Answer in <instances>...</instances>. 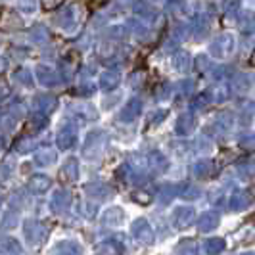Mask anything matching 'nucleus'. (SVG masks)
Instances as JSON below:
<instances>
[{"mask_svg": "<svg viewBox=\"0 0 255 255\" xmlns=\"http://www.w3.org/2000/svg\"><path fill=\"white\" fill-rule=\"evenodd\" d=\"M35 79H37L42 87H46V89H54V87L60 85V77L56 73V69L44 64H38L35 67Z\"/></svg>", "mask_w": 255, "mask_h": 255, "instance_id": "1", "label": "nucleus"}, {"mask_svg": "<svg viewBox=\"0 0 255 255\" xmlns=\"http://www.w3.org/2000/svg\"><path fill=\"white\" fill-rule=\"evenodd\" d=\"M23 234H25V240L29 242V246H38L44 240V230L33 219H27L23 223Z\"/></svg>", "mask_w": 255, "mask_h": 255, "instance_id": "2", "label": "nucleus"}, {"mask_svg": "<svg viewBox=\"0 0 255 255\" xmlns=\"http://www.w3.org/2000/svg\"><path fill=\"white\" fill-rule=\"evenodd\" d=\"M33 108H35V112H38V114L50 115L58 108V98L52 96V94H37L33 98Z\"/></svg>", "mask_w": 255, "mask_h": 255, "instance_id": "3", "label": "nucleus"}, {"mask_svg": "<svg viewBox=\"0 0 255 255\" xmlns=\"http://www.w3.org/2000/svg\"><path fill=\"white\" fill-rule=\"evenodd\" d=\"M71 204V194L67 190H56L52 194L50 207L54 213H64L65 209Z\"/></svg>", "mask_w": 255, "mask_h": 255, "instance_id": "4", "label": "nucleus"}, {"mask_svg": "<svg viewBox=\"0 0 255 255\" xmlns=\"http://www.w3.org/2000/svg\"><path fill=\"white\" fill-rule=\"evenodd\" d=\"M56 25L60 27V29H64V31H69V29H73L77 23V17H75V6H67L64 12H60L56 15Z\"/></svg>", "mask_w": 255, "mask_h": 255, "instance_id": "5", "label": "nucleus"}, {"mask_svg": "<svg viewBox=\"0 0 255 255\" xmlns=\"http://www.w3.org/2000/svg\"><path fill=\"white\" fill-rule=\"evenodd\" d=\"M50 186H52L50 177H46L42 173H37V175H33L29 179V190L33 192V194H44V192H48Z\"/></svg>", "mask_w": 255, "mask_h": 255, "instance_id": "6", "label": "nucleus"}, {"mask_svg": "<svg viewBox=\"0 0 255 255\" xmlns=\"http://www.w3.org/2000/svg\"><path fill=\"white\" fill-rule=\"evenodd\" d=\"M75 130L71 127H64L58 134H56V144L60 150H69L75 144Z\"/></svg>", "mask_w": 255, "mask_h": 255, "instance_id": "7", "label": "nucleus"}, {"mask_svg": "<svg viewBox=\"0 0 255 255\" xmlns=\"http://www.w3.org/2000/svg\"><path fill=\"white\" fill-rule=\"evenodd\" d=\"M77 175H79L77 159L75 157H69L64 163V167H62V171H60V177H62V180H65V182H73V180L77 179Z\"/></svg>", "mask_w": 255, "mask_h": 255, "instance_id": "8", "label": "nucleus"}, {"mask_svg": "<svg viewBox=\"0 0 255 255\" xmlns=\"http://www.w3.org/2000/svg\"><path fill=\"white\" fill-rule=\"evenodd\" d=\"M0 252L4 255H17L21 252V244L12 236H2L0 238Z\"/></svg>", "mask_w": 255, "mask_h": 255, "instance_id": "9", "label": "nucleus"}, {"mask_svg": "<svg viewBox=\"0 0 255 255\" xmlns=\"http://www.w3.org/2000/svg\"><path fill=\"white\" fill-rule=\"evenodd\" d=\"M54 159H56V153H54V150H50L48 146H42V148H38L37 152H35V163L40 167L52 165Z\"/></svg>", "mask_w": 255, "mask_h": 255, "instance_id": "10", "label": "nucleus"}, {"mask_svg": "<svg viewBox=\"0 0 255 255\" xmlns=\"http://www.w3.org/2000/svg\"><path fill=\"white\" fill-rule=\"evenodd\" d=\"M13 81H15V83H19V85H21V87H25V89H31V87L35 85L33 73H31L27 67H17V69L13 71Z\"/></svg>", "mask_w": 255, "mask_h": 255, "instance_id": "11", "label": "nucleus"}, {"mask_svg": "<svg viewBox=\"0 0 255 255\" xmlns=\"http://www.w3.org/2000/svg\"><path fill=\"white\" fill-rule=\"evenodd\" d=\"M54 255H81V248L75 242H58L54 246Z\"/></svg>", "mask_w": 255, "mask_h": 255, "instance_id": "12", "label": "nucleus"}, {"mask_svg": "<svg viewBox=\"0 0 255 255\" xmlns=\"http://www.w3.org/2000/svg\"><path fill=\"white\" fill-rule=\"evenodd\" d=\"M17 227V213L15 211H6L2 215V221H0V229L4 230H12Z\"/></svg>", "mask_w": 255, "mask_h": 255, "instance_id": "13", "label": "nucleus"}, {"mask_svg": "<svg viewBox=\"0 0 255 255\" xmlns=\"http://www.w3.org/2000/svg\"><path fill=\"white\" fill-rule=\"evenodd\" d=\"M31 40H33L35 44H44V42L48 40V31L42 25H35L31 29Z\"/></svg>", "mask_w": 255, "mask_h": 255, "instance_id": "14", "label": "nucleus"}, {"mask_svg": "<svg viewBox=\"0 0 255 255\" xmlns=\"http://www.w3.org/2000/svg\"><path fill=\"white\" fill-rule=\"evenodd\" d=\"M17 10L21 13H35L38 10V0H17Z\"/></svg>", "mask_w": 255, "mask_h": 255, "instance_id": "15", "label": "nucleus"}, {"mask_svg": "<svg viewBox=\"0 0 255 255\" xmlns=\"http://www.w3.org/2000/svg\"><path fill=\"white\" fill-rule=\"evenodd\" d=\"M33 148H35V140L31 138V136H25V138H21V140L15 144V152L17 153H31L33 152Z\"/></svg>", "mask_w": 255, "mask_h": 255, "instance_id": "16", "label": "nucleus"}, {"mask_svg": "<svg viewBox=\"0 0 255 255\" xmlns=\"http://www.w3.org/2000/svg\"><path fill=\"white\" fill-rule=\"evenodd\" d=\"M23 115H25V108H23L21 102H13L12 106L8 108V117H10L12 121H19Z\"/></svg>", "mask_w": 255, "mask_h": 255, "instance_id": "17", "label": "nucleus"}, {"mask_svg": "<svg viewBox=\"0 0 255 255\" xmlns=\"http://www.w3.org/2000/svg\"><path fill=\"white\" fill-rule=\"evenodd\" d=\"M44 125H46V115L37 112L31 119V127H33V130H40V128H44Z\"/></svg>", "mask_w": 255, "mask_h": 255, "instance_id": "18", "label": "nucleus"}, {"mask_svg": "<svg viewBox=\"0 0 255 255\" xmlns=\"http://www.w3.org/2000/svg\"><path fill=\"white\" fill-rule=\"evenodd\" d=\"M119 219H121V211H119V209H112V211H108V213L104 215V221H106V223H112V225L119 223Z\"/></svg>", "mask_w": 255, "mask_h": 255, "instance_id": "19", "label": "nucleus"}, {"mask_svg": "<svg viewBox=\"0 0 255 255\" xmlns=\"http://www.w3.org/2000/svg\"><path fill=\"white\" fill-rule=\"evenodd\" d=\"M115 83H117V77H115L114 73H106V75L102 77L104 89H112V87H115Z\"/></svg>", "mask_w": 255, "mask_h": 255, "instance_id": "20", "label": "nucleus"}, {"mask_svg": "<svg viewBox=\"0 0 255 255\" xmlns=\"http://www.w3.org/2000/svg\"><path fill=\"white\" fill-rule=\"evenodd\" d=\"M10 96V87H8V83H2L0 81V100H4V98H8Z\"/></svg>", "mask_w": 255, "mask_h": 255, "instance_id": "21", "label": "nucleus"}, {"mask_svg": "<svg viewBox=\"0 0 255 255\" xmlns=\"http://www.w3.org/2000/svg\"><path fill=\"white\" fill-rule=\"evenodd\" d=\"M42 2H44V6H46V8H54V6H58L62 0H42Z\"/></svg>", "mask_w": 255, "mask_h": 255, "instance_id": "22", "label": "nucleus"}, {"mask_svg": "<svg viewBox=\"0 0 255 255\" xmlns=\"http://www.w3.org/2000/svg\"><path fill=\"white\" fill-rule=\"evenodd\" d=\"M6 67H8V62H6L4 58H0V73H2V71H4Z\"/></svg>", "mask_w": 255, "mask_h": 255, "instance_id": "23", "label": "nucleus"}, {"mask_svg": "<svg viewBox=\"0 0 255 255\" xmlns=\"http://www.w3.org/2000/svg\"><path fill=\"white\" fill-rule=\"evenodd\" d=\"M2 148H4V138L0 136V152H2Z\"/></svg>", "mask_w": 255, "mask_h": 255, "instance_id": "24", "label": "nucleus"}, {"mask_svg": "<svg viewBox=\"0 0 255 255\" xmlns=\"http://www.w3.org/2000/svg\"><path fill=\"white\" fill-rule=\"evenodd\" d=\"M0 46H2V40H0Z\"/></svg>", "mask_w": 255, "mask_h": 255, "instance_id": "25", "label": "nucleus"}]
</instances>
